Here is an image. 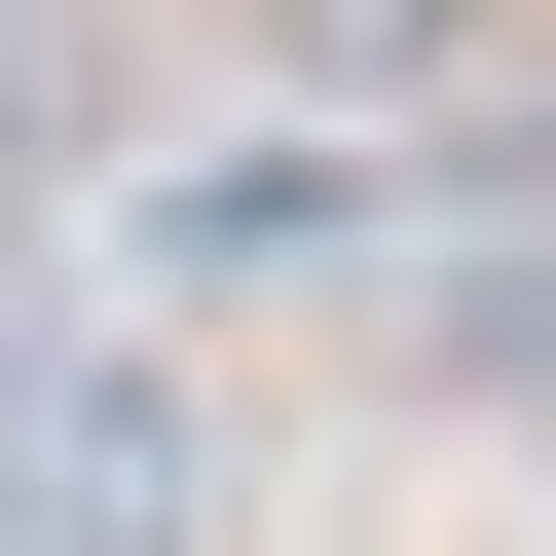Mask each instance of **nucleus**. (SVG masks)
I'll return each instance as SVG.
<instances>
[{
	"instance_id": "obj_1",
	"label": "nucleus",
	"mask_w": 556,
	"mask_h": 556,
	"mask_svg": "<svg viewBox=\"0 0 556 556\" xmlns=\"http://www.w3.org/2000/svg\"><path fill=\"white\" fill-rule=\"evenodd\" d=\"M0 519H38V556H186V408H75V445L0 482Z\"/></svg>"
},
{
	"instance_id": "obj_2",
	"label": "nucleus",
	"mask_w": 556,
	"mask_h": 556,
	"mask_svg": "<svg viewBox=\"0 0 556 556\" xmlns=\"http://www.w3.org/2000/svg\"><path fill=\"white\" fill-rule=\"evenodd\" d=\"M445 38H482V0H298V75H334V112H408Z\"/></svg>"
}]
</instances>
